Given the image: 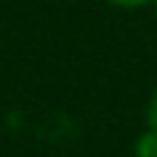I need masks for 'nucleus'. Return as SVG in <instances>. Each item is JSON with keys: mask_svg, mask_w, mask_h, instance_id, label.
Wrapping results in <instances>:
<instances>
[{"mask_svg": "<svg viewBox=\"0 0 157 157\" xmlns=\"http://www.w3.org/2000/svg\"><path fill=\"white\" fill-rule=\"evenodd\" d=\"M145 123H148V129H151V132H157V86H154V93H151V99H148Z\"/></svg>", "mask_w": 157, "mask_h": 157, "instance_id": "1", "label": "nucleus"}, {"mask_svg": "<svg viewBox=\"0 0 157 157\" xmlns=\"http://www.w3.org/2000/svg\"><path fill=\"white\" fill-rule=\"evenodd\" d=\"M105 3H111V6H123V10H139V6L154 3V0H105Z\"/></svg>", "mask_w": 157, "mask_h": 157, "instance_id": "2", "label": "nucleus"}, {"mask_svg": "<svg viewBox=\"0 0 157 157\" xmlns=\"http://www.w3.org/2000/svg\"><path fill=\"white\" fill-rule=\"evenodd\" d=\"M151 6H154V13H157V0H154V3H151Z\"/></svg>", "mask_w": 157, "mask_h": 157, "instance_id": "3", "label": "nucleus"}]
</instances>
